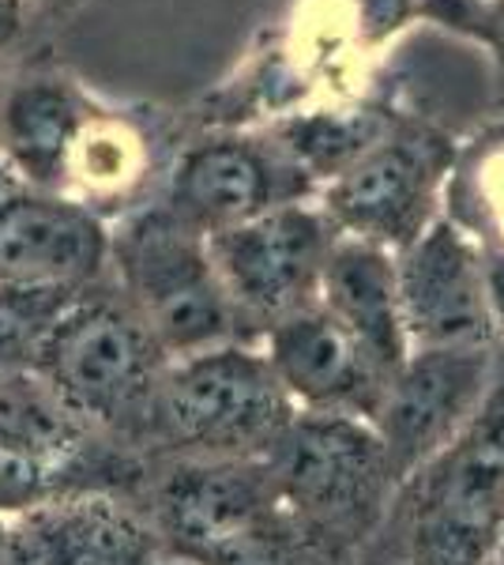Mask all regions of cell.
I'll return each mask as SVG.
<instances>
[{
  "label": "cell",
  "mask_w": 504,
  "mask_h": 565,
  "mask_svg": "<svg viewBox=\"0 0 504 565\" xmlns=\"http://www.w3.org/2000/svg\"><path fill=\"white\" fill-rule=\"evenodd\" d=\"M504 524V449L474 430L392 494L357 565H490Z\"/></svg>",
  "instance_id": "6da1fadb"
},
{
  "label": "cell",
  "mask_w": 504,
  "mask_h": 565,
  "mask_svg": "<svg viewBox=\"0 0 504 565\" xmlns=\"http://www.w3.org/2000/svg\"><path fill=\"white\" fill-rule=\"evenodd\" d=\"M117 290L167 359L242 340V317L211 264L207 238L167 204L128 215L109 234Z\"/></svg>",
  "instance_id": "7a4b0ae2"
},
{
  "label": "cell",
  "mask_w": 504,
  "mask_h": 565,
  "mask_svg": "<svg viewBox=\"0 0 504 565\" xmlns=\"http://www.w3.org/2000/svg\"><path fill=\"white\" fill-rule=\"evenodd\" d=\"M264 460L301 540L324 551L369 540L396 494L380 434L365 418L298 412Z\"/></svg>",
  "instance_id": "3957f363"
},
{
  "label": "cell",
  "mask_w": 504,
  "mask_h": 565,
  "mask_svg": "<svg viewBox=\"0 0 504 565\" xmlns=\"http://www.w3.org/2000/svg\"><path fill=\"white\" fill-rule=\"evenodd\" d=\"M154 524L200 565H298L305 551L264 457H189L154 490Z\"/></svg>",
  "instance_id": "277c9868"
},
{
  "label": "cell",
  "mask_w": 504,
  "mask_h": 565,
  "mask_svg": "<svg viewBox=\"0 0 504 565\" xmlns=\"http://www.w3.org/2000/svg\"><path fill=\"white\" fill-rule=\"evenodd\" d=\"M170 359L121 290H84L53 324L34 370L95 430H151Z\"/></svg>",
  "instance_id": "5b68a950"
},
{
  "label": "cell",
  "mask_w": 504,
  "mask_h": 565,
  "mask_svg": "<svg viewBox=\"0 0 504 565\" xmlns=\"http://www.w3.org/2000/svg\"><path fill=\"white\" fill-rule=\"evenodd\" d=\"M298 407L275 377L264 348L245 340L170 359L151 430L189 457H268Z\"/></svg>",
  "instance_id": "8992f818"
},
{
  "label": "cell",
  "mask_w": 504,
  "mask_h": 565,
  "mask_svg": "<svg viewBox=\"0 0 504 565\" xmlns=\"http://www.w3.org/2000/svg\"><path fill=\"white\" fill-rule=\"evenodd\" d=\"M335 223L313 200L282 204L230 231L207 234V253L242 324L264 332L320 298Z\"/></svg>",
  "instance_id": "52a82bcc"
},
{
  "label": "cell",
  "mask_w": 504,
  "mask_h": 565,
  "mask_svg": "<svg viewBox=\"0 0 504 565\" xmlns=\"http://www.w3.org/2000/svg\"><path fill=\"white\" fill-rule=\"evenodd\" d=\"M493 370V348L410 351L373 418L396 490L474 430L490 399Z\"/></svg>",
  "instance_id": "ba28073f"
},
{
  "label": "cell",
  "mask_w": 504,
  "mask_h": 565,
  "mask_svg": "<svg viewBox=\"0 0 504 565\" xmlns=\"http://www.w3.org/2000/svg\"><path fill=\"white\" fill-rule=\"evenodd\" d=\"M448 148L421 132H384L320 189V207L339 234L399 253L433 223Z\"/></svg>",
  "instance_id": "9c48e42d"
},
{
  "label": "cell",
  "mask_w": 504,
  "mask_h": 565,
  "mask_svg": "<svg viewBox=\"0 0 504 565\" xmlns=\"http://www.w3.org/2000/svg\"><path fill=\"white\" fill-rule=\"evenodd\" d=\"M396 260L410 351L493 348L497 321L485 249L467 226L437 215Z\"/></svg>",
  "instance_id": "30bf717a"
},
{
  "label": "cell",
  "mask_w": 504,
  "mask_h": 565,
  "mask_svg": "<svg viewBox=\"0 0 504 565\" xmlns=\"http://www.w3.org/2000/svg\"><path fill=\"white\" fill-rule=\"evenodd\" d=\"M313 193L317 185L279 140L215 136L181 154L170 174L167 207L207 238Z\"/></svg>",
  "instance_id": "8fae6325"
},
{
  "label": "cell",
  "mask_w": 504,
  "mask_h": 565,
  "mask_svg": "<svg viewBox=\"0 0 504 565\" xmlns=\"http://www.w3.org/2000/svg\"><path fill=\"white\" fill-rule=\"evenodd\" d=\"M109 268V226L64 193L15 189L0 204V282L90 290Z\"/></svg>",
  "instance_id": "7c38bea8"
},
{
  "label": "cell",
  "mask_w": 504,
  "mask_h": 565,
  "mask_svg": "<svg viewBox=\"0 0 504 565\" xmlns=\"http://www.w3.org/2000/svg\"><path fill=\"white\" fill-rule=\"evenodd\" d=\"M260 348L298 412L377 418L388 377L320 302L275 321Z\"/></svg>",
  "instance_id": "4fadbf2b"
},
{
  "label": "cell",
  "mask_w": 504,
  "mask_h": 565,
  "mask_svg": "<svg viewBox=\"0 0 504 565\" xmlns=\"http://www.w3.org/2000/svg\"><path fill=\"white\" fill-rule=\"evenodd\" d=\"M4 565H154V535L121 501L68 490L8 524Z\"/></svg>",
  "instance_id": "5bb4252c"
},
{
  "label": "cell",
  "mask_w": 504,
  "mask_h": 565,
  "mask_svg": "<svg viewBox=\"0 0 504 565\" xmlns=\"http://www.w3.org/2000/svg\"><path fill=\"white\" fill-rule=\"evenodd\" d=\"M320 306L351 332L384 377L410 359L407 321L399 302V260L377 242L339 234L320 279Z\"/></svg>",
  "instance_id": "9a60e30c"
},
{
  "label": "cell",
  "mask_w": 504,
  "mask_h": 565,
  "mask_svg": "<svg viewBox=\"0 0 504 565\" xmlns=\"http://www.w3.org/2000/svg\"><path fill=\"white\" fill-rule=\"evenodd\" d=\"M87 121L84 103L61 79H26L8 90L0 103V151L20 185L61 193Z\"/></svg>",
  "instance_id": "2e32d148"
},
{
  "label": "cell",
  "mask_w": 504,
  "mask_h": 565,
  "mask_svg": "<svg viewBox=\"0 0 504 565\" xmlns=\"http://www.w3.org/2000/svg\"><path fill=\"white\" fill-rule=\"evenodd\" d=\"M95 426L87 423L50 377L34 366H0V441L31 452L64 476L90 449Z\"/></svg>",
  "instance_id": "e0dca14e"
},
{
  "label": "cell",
  "mask_w": 504,
  "mask_h": 565,
  "mask_svg": "<svg viewBox=\"0 0 504 565\" xmlns=\"http://www.w3.org/2000/svg\"><path fill=\"white\" fill-rule=\"evenodd\" d=\"M384 132L373 114H309L282 125L279 143L313 185H328Z\"/></svg>",
  "instance_id": "ac0fdd59"
},
{
  "label": "cell",
  "mask_w": 504,
  "mask_h": 565,
  "mask_svg": "<svg viewBox=\"0 0 504 565\" xmlns=\"http://www.w3.org/2000/svg\"><path fill=\"white\" fill-rule=\"evenodd\" d=\"M84 290L12 287L0 282V366H34L53 324Z\"/></svg>",
  "instance_id": "d6986e66"
},
{
  "label": "cell",
  "mask_w": 504,
  "mask_h": 565,
  "mask_svg": "<svg viewBox=\"0 0 504 565\" xmlns=\"http://www.w3.org/2000/svg\"><path fill=\"white\" fill-rule=\"evenodd\" d=\"M140 143L117 125L87 121L84 136L72 154L68 178H84L90 193H125L136 178H140Z\"/></svg>",
  "instance_id": "ffe728a7"
},
{
  "label": "cell",
  "mask_w": 504,
  "mask_h": 565,
  "mask_svg": "<svg viewBox=\"0 0 504 565\" xmlns=\"http://www.w3.org/2000/svg\"><path fill=\"white\" fill-rule=\"evenodd\" d=\"M68 490H84V487H76V482L64 476L61 468H53V463L0 441V516H4V521H15V516L68 494Z\"/></svg>",
  "instance_id": "44dd1931"
},
{
  "label": "cell",
  "mask_w": 504,
  "mask_h": 565,
  "mask_svg": "<svg viewBox=\"0 0 504 565\" xmlns=\"http://www.w3.org/2000/svg\"><path fill=\"white\" fill-rule=\"evenodd\" d=\"M479 430L504 449V351L497 354V370H493V388L479 415Z\"/></svg>",
  "instance_id": "7402d4cb"
},
{
  "label": "cell",
  "mask_w": 504,
  "mask_h": 565,
  "mask_svg": "<svg viewBox=\"0 0 504 565\" xmlns=\"http://www.w3.org/2000/svg\"><path fill=\"white\" fill-rule=\"evenodd\" d=\"M485 271H490L493 321H497V332H504V249H490V253H485Z\"/></svg>",
  "instance_id": "603a6c76"
},
{
  "label": "cell",
  "mask_w": 504,
  "mask_h": 565,
  "mask_svg": "<svg viewBox=\"0 0 504 565\" xmlns=\"http://www.w3.org/2000/svg\"><path fill=\"white\" fill-rule=\"evenodd\" d=\"M365 4V23H377V34L396 31L403 12H407V0H362Z\"/></svg>",
  "instance_id": "cb8c5ba5"
},
{
  "label": "cell",
  "mask_w": 504,
  "mask_h": 565,
  "mask_svg": "<svg viewBox=\"0 0 504 565\" xmlns=\"http://www.w3.org/2000/svg\"><path fill=\"white\" fill-rule=\"evenodd\" d=\"M23 26V0H0V50L20 34Z\"/></svg>",
  "instance_id": "d4e9b609"
},
{
  "label": "cell",
  "mask_w": 504,
  "mask_h": 565,
  "mask_svg": "<svg viewBox=\"0 0 504 565\" xmlns=\"http://www.w3.org/2000/svg\"><path fill=\"white\" fill-rule=\"evenodd\" d=\"M15 189H23V185H20V178L12 174V167H8L4 151H0V204H4V200L12 196Z\"/></svg>",
  "instance_id": "484cf974"
},
{
  "label": "cell",
  "mask_w": 504,
  "mask_h": 565,
  "mask_svg": "<svg viewBox=\"0 0 504 565\" xmlns=\"http://www.w3.org/2000/svg\"><path fill=\"white\" fill-rule=\"evenodd\" d=\"M8 524H12V521H4V516H0V565H4V551H8Z\"/></svg>",
  "instance_id": "4316f807"
},
{
  "label": "cell",
  "mask_w": 504,
  "mask_h": 565,
  "mask_svg": "<svg viewBox=\"0 0 504 565\" xmlns=\"http://www.w3.org/2000/svg\"><path fill=\"white\" fill-rule=\"evenodd\" d=\"M490 565H504V524H501V535H497V546H493V562Z\"/></svg>",
  "instance_id": "83f0119b"
}]
</instances>
